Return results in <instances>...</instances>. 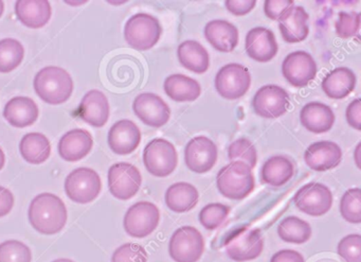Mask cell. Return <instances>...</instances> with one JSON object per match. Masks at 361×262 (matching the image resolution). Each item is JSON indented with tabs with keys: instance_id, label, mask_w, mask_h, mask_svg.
Instances as JSON below:
<instances>
[{
	"instance_id": "6da1fadb",
	"label": "cell",
	"mask_w": 361,
	"mask_h": 262,
	"mask_svg": "<svg viewBox=\"0 0 361 262\" xmlns=\"http://www.w3.org/2000/svg\"><path fill=\"white\" fill-rule=\"evenodd\" d=\"M28 215L32 227L43 234H58L66 225L68 218L62 198L48 192L33 198Z\"/></svg>"
},
{
	"instance_id": "7a4b0ae2",
	"label": "cell",
	"mask_w": 361,
	"mask_h": 262,
	"mask_svg": "<svg viewBox=\"0 0 361 262\" xmlns=\"http://www.w3.org/2000/svg\"><path fill=\"white\" fill-rule=\"evenodd\" d=\"M35 90L37 96L47 105H63L71 98L73 92L71 76L58 66L41 69L35 78Z\"/></svg>"
},
{
	"instance_id": "3957f363",
	"label": "cell",
	"mask_w": 361,
	"mask_h": 262,
	"mask_svg": "<svg viewBox=\"0 0 361 262\" xmlns=\"http://www.w3.org/2000/svg\"><path fill=\"white\" fill-rule=\"evenodd\" d=\"M216 186L221 196L229 200L247 198L255 187L252 169L242 162H230L216 175Z\"/></svg>"
},
{
	"instance_id": "277c9868",
	"label": "cell",
	"mask_w": 361,
	"mask_h": 262,
	"mask_svg": "<svg viewBox=\"0 0 361 262\" xmlns=\"http://www.w3.org/2000/svg\"><path fill=\"white\" fill-rule=\"evenodd\" d=\"M162 35V27L155 16L147 13L133 16L124 27L126 43L139 52H147L157 45Z\"/></svg>"
},
{
	"instance_id": "5b68a950",
	"label": "cell",
	"mask_w": 361,
	"mask_h": 262,
	"mask_svg": "<svg viewBox=\"0 0 361 262\" xmlns=\"http://www.w3.org/2000/svg\"><path fill=\"white\" fill-rule=\"evenodd\" d=\"M226 253L230 259L236 262L251 261L261 256L264 239L257 228L240 227L226 239Z\"/></svg>"
},
{
	"instance_id": "8992f818",
	"label": "cell",
	"mask_w": 361,
	"mask_h": 262,
	"mask_svg": "<svg viewBox=\"0 0 361 262\" xmlns=\"http://www.w3.org/2000/svg\"><path fill=\"white\" fill-rule=\"evenodd\" d=\"M143 164L147 172L154 177H169L178 166V153L176 148L166 139H153L145 148Z\"/></svg>"
},
{
	"instance_id": "52a82bcc",
	"label": "cell",
	"mask_w": 361,
	"mask_h": 262,
	"mask_svg": "<svg viewBox=\"0 0 361 262\" xmlns=\"http://www.w3.org/2000/svg\"><path fill=\"white\" fill-rule=\"evenodd\" d=\"M204 251V236L193 226H183L171 237L169 253L175 262H197Z\"/></svg>"
},
{
	"instance_id": "ba28073f",
	"label": "cell",
	"mask_w": 361,
	"mask_h": 262,
	"mask_svg": "<svg viewBox=\"0 0 361 262\" xmlns=\"http://www.w3.org/2000/svg\"><path fill=\"white\" fill-rule=\"evenodd\" d=\"M215 90L227 100H236L247 94L251 86V75L247 67L230 63L217 71Z\"/></svg>"
},
{
	"instance_id": "9c48e42d",
	"label": "cell",
	"mask_w": 361,
	"mask_h": 262,
	"mask_svg": "<svg viewBox=\"0 0 361 262\" xmlns=\"http://www.w3.org/2000/svg\"><path fill=\"white\" fill-rule=\"evenodd\" d=\"M160 210L153 203L142 201L133 205L124 215V230L133 238H145L159 225Z\"/></svg>"
},
{
	"instance_id": "30bf717a",
	"label": "cell",
	"mask_w": 361,
	"mask_h": 262,
	"mask_svg": "<svg viewBox=\"0 0 361 262\" xmlns=\"http://www.w3.org/2000/svg\"><path fill=\"white\" fill-rule=\"evenodd\" d=\"M102 189L100 175L90 168H78L65 181V191L73 202L87 204L98 198Z\"/></svg>"
},
{
	"instance_id": "8fae6325",
	"label": "cell",
	"mask_w": 361,
	"mask_h": 262,
	"mask_svg": "<svg viewBox=\"0 0 361 262\" xmlns=\"http://www.w3.org/2000/svg\"><path fill=\"white\" fill-rule=\"evenodd\" d=\"M295 207L310 217H322L333 206V193L324 184L310 183L293 196Z\"/></svg>"
},
{
	"instance_id": "7c38bea8",
	"label": "cell",
	"mask_w": 361,
	"mask_h": 262,
	"mask_svg": "<svg viewBox=\"0 0 361 262\" xmlns=\"http://www.w3.org/2000/svg\"><path fill=\"white\" fill-rule=\"evenodd\" d=\"M290 98L288 93L279 85H264L253 96L255 114L265 119H276L288 111Z\"/></svg>"
},
{
	"instance_id": "4fadbf2b",
	"label": "cell",
	"mask_w": 361,
	"mask_h": 262,
	"mask_svg": "<svg viewBox=\"0 0 361 262\" xmlns=\"http://www.w3.org/2000/svg\"><path fill=\"white\" fill-rule=\"evenodd\" d=\"M142 184L140 171L128 162H117L109 170V187L118 200L128 201L138 193Z\"/></svg>"
},
{
	"instance_id": "5bb4252c",
	"label": "cell",
	"mask_w": 361,
	"mask_h": 262,
	"mask_svg": "<svg viewBox=\"0 0 361 262\" xmlns=\"http://www.w3.org/2000/svg\"><path fill=\"white\" fill-rule=\"evenodd\" d=\"M316 61L306 52H293L282 63V75L291 86L295 88H306L314 81L317 76Z\"/></svg>"
},
{
	"instance_id": "9a60e30c",
	"label": "cell",
	"mask_w": 361,
	"mask_h": 262,
	"mask_svg": "<svg viewBox=\"0 0 361 262\" xmlns=\"http://www.w3.org/2000/svg\"><path fill=\"white\" fill-rule=\"evenodd\" d=\"M219 160L214 141L207 136H196L185 145V162L192 172L204 174L212 170Z\"/></svg>"
},
{
	"instance_id": "2e32d148",
	"label": "cell",
	"mask_w": 361,
	"mask_h": 262,
	"mask_svg": "<svg viewBox=\"0 0 361 262\" xmlns=\"http://www.w3.org/2000/svg\"><path fill=\"white\" fill-rule=\"evenodd\" d=\"M133 109L137 117L151 128H162L171 118L168 103L153 93L138 95L133 103Z\"/></svg>"
},
{
	"instance_id": "e0dca14e",
	"label": "cell",
	"mask_w": 361,
	"mask_h": 262,
	"mask_svg": "<svg viewBox=\"0 0 361 262\" xmlns=\"http://www.w3.org/2000/svg\"><path fill=\"white\" fill-rule=\"evenodd\" d=\"M245 48L249 58L259 63L270 62L279 52L276 35L265 27H255L248 31Z\"/></svg>"
},
{
	"instance_id": "ac0fdd59",
	"label": "cell",
	"mask_w": 361,
	"mask_h": 262,
	"mask_svg": "<svg viewBox=\"0 0 361 262\" xmlns=\"http://www.w3.org/2000/svg\"><path fill=\"white\" fill-rule=\"evenodd\" d=\"M304 160L312 170L325 172L339 166L342 160V150L334 141H317L306 149Z\"/></svg>"
},
{
	"instance_id": "d6986e66",
	"label": "cell",
	"mask_w": 361,
	"mask_h": 262,
	"mask_svg": "<svg viewBox=\"0 0 361 262\" xmlns=\"http://www.w3.org/2000/svg\"><path fill=\"white\" fill-rule=\"evenodd\" d=\"M140 143V129L132 120H119L109 130V148L117 155L132 154L136 151Z\"/></svg>"
},
{
	"instance_id": "ffe728a7",
	"label": "cell",
	"mask_w": 361,
	"mask_h": 262,
	"mask_svg": "<svg viewBox=\"0 0 361 262\" xmlns=\"http://www.w3.org/2000/svg\"><path fill=\"white\" fill-rule=\"evenodd\" d=\"M308 20L310 16L303 7L293 6L289 8L278 20L283 41L288 44L305 41L310 35Z\"/></svg>"
},
{
	"instance_id": "44dd1931",
	"label": "cell",
	"mask_w": 361,
	"mask_h": 262,
	"mask_svg": "<svg viewBox=\"0 0 361 262\" xmlns=\"http://www.w3.org/2000/svg\"><path fill=\"white\" fill-rule=\"evenodd\" d=\"M111 107L109 99L98 90H90L82 99L78 115L86 124L94 128H102L109 121Z\"/></svg>"
},
{
	"instance_id": "7402d4cb",
	"label": "cell",
	"mask_w": 361,
	"mask_h": 262,
	"mask_svg": "<svg viewBox=\"0 0 361 262\" xmlns=\"http://www.w3.org/2000/svg\"><path fill=\"white\" fill-rule=\"evenodd\" d=\"M92 145L94 139L88 131L73 129L61 138L59 154L66 162H79L92 151Z\"/></svg>"
},
{
	"instance_id": "603a6c76",
	"label": "cell",
	"mask_w": 361,
	"mask_h": 262,
	"mask_svg": "<svg viewBox=\"0 0 361 262\" xmlns=\"http://www.w3.org/2000/svg\"><path fill=\"white\" fill-rule=\"evenodd\" d=\"M207 42L217 52L230 54L238 45V30L232 23L213 20L204 27Z\"/></svg>"
},
{
	"instance_id": "cb8c5ba5",
	"label": "cell",
	"mask_w": 361,
	"mask_h": 262,
	"mask_svg": "<svg viewBox=\"0 0 361 262\" xmlns=\"http://www.w3.org/2000/svg\"><path fill=\"white\" fill-rule=\"evenodd\" d=\"M300 121L310 132L323 134L331 130L336 121V116L329 105L321 102H310L302 107Z\"/></svg>"
},
{
	"instance_id": "d4e9b609",
	"label": "cell",
	"mask_w": 361,
	"mask_h": 262,
	"mask_svg": "<svg viewBox=\"0 0 361 262\" xmlns=\"http://www.w3.org/2000/svg\"><path fill=\"white\" fill-rule=\"evenodd\" d=\"M16 13L20 22L28 28H43L51 18V5L47 0H18Z\"/></svg>"
},
{
	"instance_id": "484cf974",
	"label": "cell",
	"mask_w": 361,
	"mask_h": 262,
	"mask_svg": "<svg viewBox=\"0 0 361 262\" xmlns=\"http://www.w3.org/2000/svg\"><path fill=\"white\" fill-rule=\"evenodd\" d=\"M4 117L14 128H27L32 126L39 118V107L28 97H16L6 105Z\"/></svg>"
},
{
	"instance_id": "4316f807",
	"label": "cell",
	"mask_w": 361,
	"mask_h": 262,
	"mask_svg": "<svg viewBox=\"0 0 361 262\" xmlns=\"http://www.w3.org/2000/svg\"><path fill=\"white\" fill-rule=\"evenodd\" d=\"M356 81V75L352 69L337 67L325 76L321 86L329 98L341 100L354 92Z\"/></svg>"
},
{
	"instance_id": "83f0119b",
	"label": "cell",
	"mask_w": 361,
	"mask_h": 262,
	"mask_svg": "<svg viewBox=\"0 0 361 262\" xmlns=\"http://www.w3.org/2000/svg\"><path fill=\"white\" fill-rule=\"evenodd\" d=\"M164 90L166 96L175 102H193L202 95L200 82L181 73L171 75L164 80Z\"/></svg>"
},
{
	"instance_id": "f1b7e54d",
	"label": "cell",
	"mask_w": 361,
	"mask_h": 262,
	"mask_svg": "<svg viewBox=\"0 0 361 262\" xmlns=\"http://www.w3.org/2000/svg\"><path fill=\"white\" fill-rule=\"evenodd\" d=\"M179 63L183 69L202 75L210 69V54L208 50L196 41L183 42L177 49Z\"/></svg>"
},
{
	"instance_id": "f546056e",
	"label": "cell",
	"mask_w": 361,
	"mask_h": 262,
	"mask_svg": "<svg viewBox=\"0 0 361 262\" xmlns=\"http://www.w3.org/2000/svg\"><path fill=\"white\" fill-rule=\"evenodd\" d=\"M295 174V165L285 155H274L264 162L261 169L262 183L272 187H282Z\"/></svg>"
},
{
	"instance_id": "4dcf8cb0",
	"label": "cell",
	"mask_w": 361,
	"mask_h": 262,
	"mask_svg": "<svg viewBox=\"0 0 361 262\" xmlns=\"http://www.w3.org/2000/svg\"><path fill=\"white\" fill-rule=\"evenodd\" d=\"M164 200L170 210L177 213H188L197 205L200 192L192 184L178 181L168 188Z\"/></svg>"
},
{
	"instance_id": "1f68e13d",
	"label": "cell",
	"mask_w": 361,
	"mask_h": 262,
	"mask_svg": "<svg viewBox=\"0 0 361 262\" xmlns=\"http://www.w3.org/2000/svg\"><path fill=\"white\" fill-rule=\"evenodd\" d=\"M20 152L29 164H43L49 158L51 145L49 139L42 133H29L20 141Z\"/></svg>"
},
{
	"instance_id": "d6a6232c",
	"label": "cell",
	"mask_w": 361,
	"mask_h": 262,
	"mask_svg": "<svg viewBox=\"0 0 361 262\" xmlns=\"http://www.w3.org/2000/svg\"><path fill=\"white\" fill-rule=\"evenodd\" d=\"M278 234L284 242L303 244L312 238V230L308 222L290 215L279 224Z\"/></svg>"
},
{
	"instance_id": "836d02e7",
	"label": "cell",
	"mask_w": 361,
	"mask_h": 262,
	"mask_svg": "<svg viewBox=\"0 0 361 262\" xmlns=\"http://www.w3.org/2000/svg\"><path fill=\"white\" fill-rule=\"evenodd\" d=\"M25 48L16 39H4L0 41V73L13 71L22 64Z\"/></svg>"
},
{
	"instance_id": "e575fe53",
	"label": "cell",
	"mask_w": 361,
	"mask_h": 262,
	"mask_svg": "<svg viewBox=\"0 0 361 262\" xmlns=\"http://www.w3.org/2000/svg\"><path fill=\"white\" fill-rule=\"evenodd\" d=\"M340 213L348 223H361L360 188H350L344 192L340 201Z\"/></svg>"
},
{
	"instance_id": "d590c367",
	"label": "cell",
	"mask_w": 361,
	"mask_h": 262,
	"mask_svg": "<svg viewBox=\"0 0 361 262\" xmlns=\"http://www.w3.org/2000/svg\"><path fill=\"white\" fill-rule=\"evenodd\" d=\"M228 157L230 162H242L251 169L257 164V151L248 138H238L228 148Z\"/></svg>"
},
{
	"instance_id": "8d00e7d4",
	"label": "cell",
	"mask_w": 361,
	"mask_h": 262,
	"mask_svg": "<svg viewBox=\"0 0 361 262\" xmlns=\"http://www.w3.org/2000/svg\"><path fill=\"white\" fill-rule=\"evenodd\" d=\"M230 213V207L221 203H211L200 210V224L206 230H214L221 225Z\"/></svg>"
},
{
	"instance_id": "74e56055",
	"label": "cell",
	"mask_w": 361,
	"mask_h": 262,
	"mask_svg": "<svg viewBox=\"0 0 361 262\" xmlns=\"http://www.w3.org/2000/svg\"><path fill=\"white\" fill-rule=\"evenodd\" d=\"M32 253L25 243L8 240L0 244V262H31Z\"/></svg>"
},
{
	"instance_id": "f35d334b",
	"label": "cell",
	"mask_w": 361,
	"mask_h": 262,
	"mask_svg": "<svg viewBox=\"0 0 361 262\" xmlns=\"http://www.w3.org/2000/svg\"><path fill=\"white\" fill-rule=\"evenodd\" d=\"M360 29V13L358 12L340 11L335 22L336 35L340 39L356 37Z\"/></svg>"
},
{
	"instance_id": "ab89813d",
	"label": "cell",
	"mask_w": 361,
	"mask_h": 262,
	"mask_svg": "<svg viewBox=\"0 0 361 262\" xmlns=\"http://www.w3.org/2000/svg\"><path fill=\"white\" fill-rule=\"evenodd\" d=\"M338 254L345 262H361V236L350 234L338 243Z\"/></svg>"
},
{
	"instance_id": "60d3db41",
	"label": "cell",
	"mask_w": 361,
	"mask_h": 262,
	"mask_svg": "<svg viewBox=\"0 0 361 262\" xmlns=\"http://www.w3.org/2000/svg\"><path fill=\"white\" fill-rule=\"evenodd\" d=\"M111 262H147V253L142 245L126 243L114 251Z\"/></svg>"
},
{
	"instance_id": "b9f144b4",
	"label": "cell",
	"mask_w": 361,
	"mask_h": 262,
	"mask_svg": "<svg viewBox=\"0 0 361 262\" xmlns=\"http://www.w3.org/2000/svg\"><path fill=\"white\" fill-rule=\"evenodd\" d=\"M293 6H295L293 0H281V1L266 0L264 3V12L269 20H279L281 16Z\"/></svg>"
},
{
	"instance_id": "7bdbcfd3",
	"label": "cell",
	"mask_w": 361,
	"mask_h": 262,
	"mask_svg": "<svg viewBox=\"0 0 361 262\" xmlns=\"http://www.w3.org/2000/svg\"><path fill=\"white\" fill-rule=\"evenodd\" d=\"M226 8L230 13L235 16H244L250 13L255 6L257 1L255 0H247V1H238V0H226Z\"/></svg>"
},
{
	"instance_id": "ee69618b",
	"label": "cell",
	"mask_w": 361,
	"mask_h": 262,
	"mask_svg": "<svg viewBox=\"0 0 361 262\" xmlns=\"http://www.w3.org/2000/svg\"><path fill=\"white\" fill-rule=\"evenodd\" d=\"M346 121L350 128L356 131H361V101L360 99H355L346 107Z\"/></svg>"
},
{
	"instance_id": "f6af8a7d",
	"label": "cell",
	"mask_w": 361,
	"mask_h": 262,
	"mask_svg": "<svg viewBox=\"0 0 361 262\" xmlns=\"http://www.w3.org/2000/svg\"><path fill=\"white\" fill-rule=\"evenodd\" d=\"M13 206V193L7 188L0 186V218L9 215Z\"/></svg>"
},
{
	"instance_id": "bcb514c9",
	"label": "cell",
	"mask_w": 361,
	"mask_h": 262,
	"mask_svg": "<svg viewBox=\"0 0 361 262\" xmlns=\"http://www.w3.org/2000/svg\"><path fill=\"white\" fill-rule=\"evenodd\" d=\"M270 262H305L303 256L293 249H281L272 256Z\"/></svg>"
},
{
	"instance_id": "7dc6e473",
	"label": "cell",
	"mask_w": 361,
	"mask_h": 262,
	"mask_svg": "<svg viewBox=\"0 0 361 262\" xmlns=\"http://www.w3.org/2000/svg\"><path fill=\"white\" fill-rule=\"evenodd\" d=\"M360 145L361 143H358V145H357L356 151H355V162H356V165L358 168H360V162L358 160L359 150H360Z\"/></svg>"
},
{
	"instance_id": "c3c4849f",
	"label": "cell",
	"mask_w": 361,
	"mask_h": 262,
	"mask_svg": "<svg viewBox=\"0 0 361 262\" xmlns=\"http://www.w3.org/2000/svg\"><path fill=\"white\" fill-rule=\"evenodd\" d=\"M5 153H4L3 150H1V148H0V170L4 168V166H5Z\"/></svg>"
},
{
	"instance_id": "681fc988",
	"label": "cell",
	"mask_w": 361,
	"mask_h": 262,
	"mask_svg": "<svg viewBox=\"0 0 361 262\" xmlns=\"http://www.w3.org/2000/svg\"><path fill=\"white\" fill-rule=\"evenodd\" d=\"M4 10H5V4H4V1H1V0H0V18L3 16Z\"/></svg>"
},
{
	"instance_id": "f907efd6",
	"label": "cell",
	"mask_w": 361,
	"mask_h": 262,
	"mask_svg": "<svg viewBox=\"0 0 361 262\" xmlns=\"http://www.w3.org/2000/svg\"><path fill=\"white\" fill-rule=\"evenodd\" d=\"M54 262H75L71 259H67V258H62V259H56V261Z\"/></svg>"
},
{
	"instance_id": "816d5d0a",
	"label": "cell",
	"mask_w": 361,
	"mask_h": 262,
	"mask_svg": "<svg viewBox=\"0 0 361 262\" xmlns=\"http://www.w3.org/2000/svg\"><path fill=\"white\" fill-rule=\"evenodd\" d=\"M319 262H337V261H334V260H331V259H323V260H321V261H319Z\"/></svg>"
}]
</instances>
